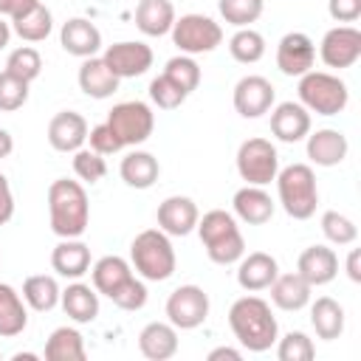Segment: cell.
<instances>
[{
  "instance_id": "12",
  "label": "cell",
  "mask_w": 361,
  "mask_h": 361,
  "mask_svg": "<svg viewBox=\"0 0 361 361\" xmlns=\"http://www.w3.org/2000/svg\"><path fill=\"white\" fill-rule=\"evenodd\" d=\"M102 59L118 79H135L152 68V48L147 42H135V39L113 42L102 54Z\"/></svg>"
},
{
  "instance_id": "28",
  "label": "cell",
  "mask_w": 361,
  "mask_h": 361,
  "mask_svg": "<svg viewBox=\"0 0 361 361\" xmlns=\"http://www.w3.org/2000/svg\"><path fill=\"white\" fill-rule=\"evenodd\" d=\"M118 172H121V180L127 186H133V189H149L158 180L161 166H158V158L152 152L135 149V152H130V155L121 158Z\"/></svg>"
},
{
  "instance_id": "1",
  "label": "cell",
  "mask_w": 361,
  "mask_h": 361,
  "mask_svg": "<svg viewBox=\"0 0 361 361\" xmlns=\"http://www.w3.org/2000/svg\"><path fill=\"white\" fill-rule=\"evenodd\" d=\"M228 327H231L234 338L251 353L271 350L276 341V333H279L271 305L259 296H240L228 310Z\"/></svg>"
},
{
  "instance_id": "41",
  "label": "cell",
  "mask_w": 361,
  "mask_h": 361,
  "mask_svg": "<svg viewBox=\"0 0 361 361\" xmlns=\"http://www.w3.org/2000/svg\"><path fill=\"white\" fill-rule=\"evenodd\" d=\"M186 90H180L166 73H161V76H155L152 82H149V99H152V104H158L161 110H175V107H180L183 102H186Z\"/></svg>"
},
{
  "instance_id": "53",
  "label": "cell",
  "mask_w": 361,
  "mask_h": 361,
  "mask_svg": "<svg viewBox=\"0 0 361 361\" xmlns=\"http://www.w3.org/2000/svg\"><path fill=\"white\" fill-rule=\"evenodd\" d=\"M8 39H11V25H8V23L0 17V51L8 45Z\"/></svg>"
},
{
  "instance_id": "32",
  "label": "cell",
  "mask_w": 361,
  "mask_h": 361,
  "mask_svg": "<svg viewBox=\"0 0 361 361\" xmlns=\"http://www.w3.org/2000/svg\"><path fill=\"white\" fill-rule=\"evenodd\" d=\"M133 276V265L124 259V257H116V254H107L102 259H96V265L90 268V279H93V288L104 296H110L124 279Z\"/></svg>"
},
{
  "instance_id": "13",
  "label": "cell",
  "mask_w": 361,
  "mask_h": 361,
  "mask_svg": "<svg viewBox=\"0 0 361 361\" xmlns=\"http://www.w3.org/2000/svg\"><path fill=\"white\" fill-rule=\"evenodd\" d=\"M274 96L276 90L265 76H257V73L243 76L234 85V110L243 118H259L274 107Z\"/></svg>"
},
{
  "instance_id": "4",
  "label": "cell",
  "mask_w": 361,
  "mask_h": 361,
  "mask_svg": "<svg viewBox=\"0 0 361 361\" xmlns=\"http://www.w3.org/2000/svg\"><path fill=\"white\" fill-rule=\"evenodd\" d=\"M274 180H276L279 203H282L288 217L307 220V217L316 214L319 186H316V175L307 164H290V166L279 169Z\"/></svg>"
},
{
  "instance_id": "27",
  "label": "cell",
  "mask_w": 361,
  "mask_h": 361,
  "mask_svg": "<svg viewBox=\"0 0 361 361\" xmlns=\"http://www.w3.org/2000/svg\"><path fill=\"white\" fill-rule=\"evenodd\" d=\"M175 6L169 0H138L135 6V25L147 37H164L172 31Z\"/></svg>"
},
{
  "instance_id": "47",
  "label": "cell",
  "mask_w": 361,
  "mask_h": 361,
  "mask_svg": "<svg viewBox=\"0 0 361 361\" xmlns=\"http://www.w3.org/2000/svg\"><path fill=\"white\" fill-rule=\"evenodd\" d=\"M327 11L336 23H355L361 17V0H327Z\"/></svg>"
},
{
  "instance_id": "6",
  "label": "cell",
  "mask_w": 361,
  "mask_h": 361,
  "mask_svg": "<svg viewBox=\"0 0 361 361\" xmlns=\"http://www.w3.org/2000/svg\"><path fill=\"white\" fill-rule=\"evenodd\" d=\"M296 90H299V104L316 116H338L350 102L347 85L327 71H307L305 76H299Z\"/></svg>"
},
{
  "instance_id": "18",
  "label": "cell",
  "mask_w": 361,
  "mask_h": 361,
  "mask_svg": "<svg viewBox=\"0 0 361 361\" xmlns=\"http://www.w3.org/2000/svg\"><path fill=\"white\" fill-rule=\"evenodd\" d=\"M237 262H240V265H237V282H240V288L248 290V293H257V290L271 288V282H274L276 274H279L276 259H274L271 254H265V251H251L248 257L243 254Z\"/></svg>"
},
{
  "instance_id": "42",
  "label": "cell",
  "mask_w": 361,
  "mask_h": 361,
  "mask_svg": "<svg viewBox=\"0 0 361 361\" xmlns=\"http://www.w3.org/2000/svg\"><path fill=\"white\" fill-rule=\"evenodd\" d=\"M316 355V347H313V341L305 336V333H299V330H290L285 338H279V344H276V358L279 361H310Z\"/></svg>"
},
{
  "instance_id": "3",
  "label": "cell",
  "mask_w": 361,
  "mask_h": 361,
  "mask_svg": "<svg viewBox=\"0 0 361 361\" xmlns=\"http://www.w3.org/2000/svg\"><path fill=\"white\" fill-rule=\"evenodd\" d=\"M197 234L200 243L206 245V254L212 262L217 265H231L245 254V240L237 228L234 214L223 212V209H212L203 217H197Z\"/></svg>"
},
{
  "instance_id": "20",
  "label": "cell",
  "mask_w": 361,
  "mask_h": 361,
  "mask_svg": "<svg viewBox=\"0 0 361 361\" xmlns=\"http://www.w3.org/2000/svg\"><path fill=\"white\" fill-rule=\"evenodd\" d=\"M59 42H62V48H65L71 56L87 59V56H96V54H99V48H102V31H99L90 20L73 17V20H68V23L62 25Z\"/></svg>"
},
{
  "instance_id": "34",
  "label": "cell",
  "mask_w": 361,
  "mask_h": 361,
  "mask_svg": "<svg viewBox=\"0 0 361 361\" xmlns=\"http://www.w3.org/2000/svg\"><path fill=\"white\" fill-rule=\"evenodd\" d=\"M51 28H54V17L42 3L31 6L28 11H23L20 17L11 20V31L25 42H42L51 34Z\"/></svg>"
},
{
  "instance_id": "17",
  "label": "cell",
  "mask_w": 361,
  "mask_h": 361,
  "mask_svg": "<svg viewBox=\"0 0 361 361\" xmlns=\"http://www.w3.org/2000/svg\"><path fill=\"white\" fill-rule=\"evenodd\" d=\"M296 274H299L310 288L327 285V282H333L336 274H338V257H336V251L327 248V245H310V248H305V251L299 254V259H296Z\"/></svg>"
},
{
  "instance_id": "15",
  "label": "cell",
  "mask_w": 361,
  "mask_h": 361,
  "mask_svg": "<svg viewBox=\"0 0 361 361\" xmlns=\"http://www.w3.org/2000/svg\"><path fill=\"white\" fill-rule=\"evenodd\" d=\"M197 206L192 197H183V195H172L166 200H161L158 206V228L169 237H186L195 226H197Z\"/></svg>"
},
{
  "instance_id": "46",
  "label": "cell",
  "mask_w": 361,
  "mask_h": 361,
  "mask_svg": "<svg viewBox=\"0 0 361 361\" xmlns=\"http://www.w3.org/2000/svg\"><path fill=\"white\" fill-rule=\"evenodd\" d=\"M87 141H90V149L99 152V155H113V152L121 149V144H118V138L113 135V130L107 127V121L90 127V130H87Z\"/></svg>"
},
{
  "instance_id": "40",
  "label": "cell",
  "mask_w": 361,
  "mask_h": 361,
  "mask_svg": "<svg viewBox=\"0 0 361 361\" xmlns=\"http://www.w3.org/2000/svg\"><path fill=\"white\" fill-rule=\"evenodd\" d=\"M322 231L333 245H350L358 237L355 223L347 214H338V212H324L322 214Z\"/></svg>"
},
{
  "instance_id": "23",
  "label": "cell",
  "mask_w": 361,
  "mask_h": 361,
  "mask_svg": "<svg viewBox=\"0 0 361 361\" xmlns=\"http://www.w3.org/2000/svg\"><path fill=\"white\" fill-rule=\"evenodd\" d=\"M231 203H234V214L248 226H262L274 217V200L262 186L245 183L243 189L234 192Z\"/></svg>"
},
{
  "instance_id": "16",
  "label": "cell",
  "mask_w": 361,
  "mask_h": 361,
  "mask_svg": "<svg viewBox=\"0 0 361 361\" xmlns=\"http://www.w3.org/2000/svg\"><path fill=\"white\" fill-rule=\"evenodd\" d=\"M87 121L73 110H62L48 121V144L56 152H76L87 141Z\"/></svg>"
},
{
  "instance_id": "35",
  "label": "cell",
  "mask_w": 361,
  "mask_h": 361,
  "mask_svg": "<svg viewBox=\"0 0 361 361\" xmlns=\"http://www.w3.org/2000/svg\"><path fill=\"white\" fill-rule=\"evenodd\" d=\"M59 293L62 290H59L56 279L48 276V274H34V276H28L23 282V299H25V305L34 307V310H39V313L54 310L59 305Z\"/></svg>"
},
{
  "instance_id": "21",
  "label": "cell",
  "mask_w": 361,
  "mask_h": 361,
  "mask_svg": "<svg viewBox=\"0 0 361 361\" xmlns=\"http://www.w3.org/2000/svg\"><path fill=\"white\" fill-rule=\"evenodd\" d=\"M347 152H350V144L344 133L330 130V127L307 133V158L316 166H336L347 158Z\"/></svg>"
},
{
  "instance_id": "25",
  "label": "cell",
  "mask_w": 361,
  "mask_h": 361,
  "mask_svg": "<svg viewBox=\"0 0 361 361\" xmlns=\"http://www.w3.org/2000/svg\"><path fill=\"white\" fill-rule=\"evenodd\" d=\"M118 76L107 68V62L102 56H87L79 68V87L85 96L90 99H107L118 90Z\"/></svg>"
},
{
  "instance_id": "33",
  "label": "cell",
  "mask_w": 361,
  "mask_h": 361,
  "mask_svg": "<svg viewBox=\"0 0 361 361\" xmlns=\"http://www.w3.org/2000/svg\"><path fill=\"white\" fill-rule=\"evenodd\" d=\"M85 338L73 327H56L45 341L48 361H85Z\"/></svg>"
},
{
  "instance_id": "44",
  "label": "cell",
  "mask_w": 361,
  "mask_h": 361,
  "mask_svg": "<svg viewBox=\"0 0 361 361\" xmlns=\"http://www.w3.org/2000/svg\"><path fill=\"white\" fill-rule=\"evenodd\" d=\"M107 299H110L116 307H121V310H141V307L147 305V285H144L141 279L130 276V279H124Z\"/></svg>"
},
{
  "instance_id": "8",
  "label": "cell",
  "mask_w": 361,
  "mask_h": 361,
  "mask_svg": "<svg viewBox=\"0 0 361 361\" xmlns=\"http://www.w3.org/2000/svg\"><path fill=\"white\" fill-rule=\"evenodd\" d=\"M172 42L178 45L180 54H209L223 42V28L206 14H183L175 17L172 23Z\"/></svg>"
},
{
  "instance_id": "5",
  "label": "cell",
  "mask_w": 361,
  "mask_h": 361,
  "mask_svg": "<svg viewBox=\"0 0 361 361\" xmlns=\"http://www.w3.org/2000/svg\"><path fill=\"white\" fill-rule=\"evenodd\" d=\"M130 262L149 282L169 279L175 274V248L169 243V234H164L161 228L141 231L130 245Z\"/></svg>"
},
{
  "instance_id": "43",
  "label": "cell",
  "mask_w": 361,
  "mask_h": 361,
  "mask_svg": "<svg viewBox=\"0 0 361 361\" xmlns=\"http://www.w3.org/2000/svg\"><path fill=\"white\" fill-rule=\"evenodd\" d=\"M25 102H28V82L3 71L0 73V113H14Z\"/></svg>"
},
{
  "instance_id": "39",
  "label": "cell",
  "mask_w": 361,
  "mask_h": 361,
  "mask_svg": "<svg viewBox=\"0 0 361 361\" xmlns=\"http://www.w3.org/2000/svg\"><path fill=\"white\" fill-rule=\"evenodd\" d=\"M164 73H166L180 90H186V93H192V90L200 85V65H197L189 54H178V56H172V59L166 62Z\"/></svg>"
},
{
  "instance_id": "7",
  "label": "cell",
  "mask_w": 361,
  "mask_h": 361,
  "mask_svg": "<svg viewBox=\"0 0 361 361\" xmlns=\"http://www.w3.org/2000/svg\"><path fill=\"white\" fill-rule=\"evenodd\" d=\"M107 127L118 138L121 147L144 144L155 130V113L147 102H121L107 113Z\"/></svg>"
},
{
  "instance_id": "19",
  "label": "cell",
  "mask_w": 361,
  "mask_h": 361,
  "mask_svg": "<svg viewBox=\"0 0 361 361\" xmlns=\"http://www.w3.org/2000/svg\"><path fill=\"white\" fill-rule=\"evenodd\" d=\"M271 133L285 144H296L310 133V113L299 102H282L271 110Z\"/></svg>"
},
{
  "instance_id": "48",
  "label": "cell",
  "mask_w": 361,
  "mask_h": 361,
  "mask_svg": "<svg viewBox=\"0 0 361 361\" xmlns=\"http://www.w3.org/2000/svg\"><path fill=\"white\" fill-rule=\"evenodd\" d=\"M14 214V195H11V186L6 180V175L0 172V226H6Z\"/></svg>"
},
{
  "instance_id": "37",
  "label": "cell",
  "mask_w": 361,
  "mask_h": 361,
  "mask_svg": "<svg viewBox=\"0 0 361 361\" xmlns=\"http://www.w3.org/2000/svg\"><path fill=\"white\" fill-rule=\"evenodd\" d=\"M217 8H220V17L228 25L245 28V25H251L262 17L265 0H217Z\"/></svg>"
},
{
  "instance_id": "9",
  "label": "cell",
  "mask_w": 361,
  "mask_h": 361,
  "mask_svg": "<svg viewBox=\"0 0 361 361\" xmlns=\"http://www.w3.org/2000/svg\"><path fill=\"white\" fill-rule=\"evenodd\" d=\"M237 172L251 186H265L279 172L276 147L268 138H248L237 149Z\"/></svg>"
},
{
  "instance_id": "49",
  "label": "cell",
  "mask_w": 361,
  "mask_h": 361,
  "mask_svg": "<svg viewBox=\"0 0 361 361\" xmlns=\"http://www.w3.org/2000/svg\"><path fill=\"white\" fill-rule=\"evenodd\" d=\"M39 0H0V17H20L23 11H28L31 6H37Z\"/></svg>"
},
{
  "instance_id": "50",
  "label": "cell",
  "mask_w": 361,
  "mask_h": 361,
  "mask_svg": "<svg viewBox=\"0 0 361 361\" xmlns=\"http://www.w3.org/2000/svg\"><path fill=\"white\" fill-rule=\"evenodd\" d=\"M361 251L358 248H353L350 251V257H347V276L353 279V282H361Z\"/></svg>"
},
{
  "instance_id": "29",
  "label": "cell",
  "mask_w": 361,
  "mask_h": 361,
  "mask_svg": "<svg viewBox=\"0 0 361 361\" xmlns=\"http://www.w3.org/2000/svg\"><path fill=\"white\" fill-rule=\"evenodd\" d=\"M310 285L293 271V274H276L271 282V302L279 310H302L310 302Z\"/></svg>"
},
{
  "instance_id": "36",
  "label": "cell",
  "mask_w": 361,
  "mask_h": 361,
  "mask_svg": "<svg viewBox=\"0 0 361 361\" xmlns=\"http://www.w3.org/2000/svg\"><path fill=\"white\" fill-rule=\"evenodd\" d=\"M228 51H231V56H234L237 62L254 65V62H259V59L265 56V37H262L259 31H254L251 25H245V28H240V31L228 39Z\"/></svg>"
},
{
  "instance_id": "30",
  "label": "cell",
  "mask_w": 361,
  "mask_h": 361,
  "mask_svg": "<svg viewBox=\"0 0 361 361\" xmlns=\"http://www.w3.org/2000/svg\"><path fill=\"white\" fill-rule=\"evenodd\" d=\"M28 324V310H25V299L6 282H0V336L3 338H14L25 330Z\"/></svg>"
},
{
  "instance_id": "26",
  "label": "cell",
  "mask_w": 361,
  "mask_h": 361,
  "mask_svg": "<svg viewBox=\"0 0 361 361\" xmlns=\"http://www.w3.org/2000/svg\"><path fill=\"white\" fill-rule=\"evenodd\" d=\"M62 310L68 319H73L76 324H87L99 316V290L85 285V282H73L59 293Z\"/></svg>"
},
{
  "instance_id": "24",
  "label": "cell",
  "mask_w": 361,
  "mask_h": 361,
  "mask_svg": "<svg viewBox=\"0 0 361 361\" xmlns=\"http://www.w3.org/2000/svg\"><path fill=\"white\" fill-rule=\"evenodd\" d=\"M51 268L65 279H79L90 271V248L79 237L62 240L51 251Z\"/></svg>"
},
{
  "instance_id": "51",
  "label": "cell",
  "mask_w": 361,
  "mask_h": 361,
  "mask_svg": "<svg viewBox=\"0 0 361 361\" xmlns=\"http://www.w3.org/2000/svg\"><path fill=\"white\" fill-rule=\"evenodd\" d=\"M220 358L240 361V358H243V353H240V350H234V347H217V350H212V353H209V361H220Z\"/></svg>"
},
{
  "instance_id": "11",
  "label": "cell",
  "mask_w": 361,
  "mask_h": 361,
  "mask_svg": "<svg viewBox=\"0 0 361 361\" xmlns=\"http://www.w3.org/2000/svg\"><path fill=\"white\" fill-rule=\"evenodd\" d=\"M319 56L327 68H350L361 56V31L353 25H336L322 37Z\"/></svg>"
},
{
  "instance_id": "31",
  "label": "cell",
  "mask_w": 361,
  "mask_h": 361,
  "mask_svg": "<svg viewBox=\"0 0 361 361\" xmlns=\"http://www.w3.org/2000/svg\"><path fill=\"white\" fill-rule=\"evenodd\" d=\"M310 324L319 338L336 341L344 333V307L330 296H319L310 307Z\"/></svg>"
},
{
  "instance_id": "14",
  "label": "cell",
  "mask_w": 361,
  "mask_h": 361,
  "mask_svg": "<svg viewBox=\"0 0 361 361\" xmlns=\"http://www.w3.org/2000/svg\"><path fill=\"white\" fill-rule=\"evenodd\" d=\"M316 62V45L307 34L302 31H290L279 39L276 45V68L285 76H305L307 71H313Z\"/></svg>"
},
{
  "instance_id": "54",
  "label": "cell",
  "mask_w": 361,
  "mask_h": 361,
  "mask_svg": "<svg viewBox=\"0 0 361 361\" xmlns=\"http://www.w3.org/2000/svg\"><path fill=\"white\" fill-rule=\"evenodd\" d=\"M34 353H14V361H34Z\"/></svg>"
},
{
  "instance_id": "52",
  "label": "cell",
  "mask_w": 361,
  "mask_h": 361,
  "mask_svg": "<svg viewBox=\"0 0 361 361\" xmlns=\"http://www.w3.org/2000/svg\"><path fill=\"white\" fill-rule=\"evenodd\" d=\"M11 149H14V138H11V133H8V130H3V127H0V158H8V155H11Z\"/></svg>"
},
{
  "instance_id": "10",
  "label": "cell",
  "mask_w": 361,
  "mask_h": 361,
  "mask_svg": "<svg viewBox=\"0 0 361 361\" xmlns=\"http://www.w3.org/2000/svg\"><path fill=\"white\" fill-rule=\"evenodd\" d=\"M166 316L169 324H175L178 330H195L206 322L209 316V296L203 288L197 285H180L169 293L166 299Z\"/></svg>"
},
{
  "instance_id": "2",
  "label": "cell",
  "mask_w": 361,
  "mask_h": 361,
  "mask_svg": "<svg viewBox=\"0 0 361 361\" xmlns=\"http://www.w3.org/2000/svg\"><path fill=\"white\" fill-rule=\"evenodd\" d=\"M48 217H51V231L56 237L62 240L82 237L90 223V203L85 186L68 178H56L48 186Z\"/></svg>"
},
{
  "instance_id": "38",
  "label": "cell",
  "mask_w": 361,
  "mask_h": 361,
  "mask_svg": "<svg viewBox=\"0 0 361 361\" xmlns=\"http://www.w3.org/2000/svg\"><path fill=\"white\" fill-rule=\"evenodd\" d=\"M6 71H8L11 76H17V79H23V82L31 85V82L39 76V71H42V56H39L37 48H31V45H20V48H14V51L8 54V59H6Z\"/></svg>"
},
{
  "instance_id": "45",
  "label": "cell",
  "mask_w": 361,
  "mask_h": 361,
  "mask_svg": "<svg viewBox=\"0 0 361 361\" xmlns=\"http://www.w3.org/2000/svg\"><path fill=\"white\" fill-rule=\"evenodd\" d=\"M73 172L87 180V183H99L104 175H107V164H104V155L93 152V149H76L73 152Z\"/></svg>"
},
{
  "instance_id": "22",
  "label": "cell",
  "mask_w": 361,
  "mask_h": 361,
  "mask_svg": "<svg viewBox=\"0 0 361 361\" xmlns=\"http://www.w3.org/2000/svg\"><path fill=\"white\" fill-rule=\"evenodd\" d=\"M138 350L149 361H166L178 353V327L169 322H149L138 333Z\"/></svg>"
}]
</instances>
